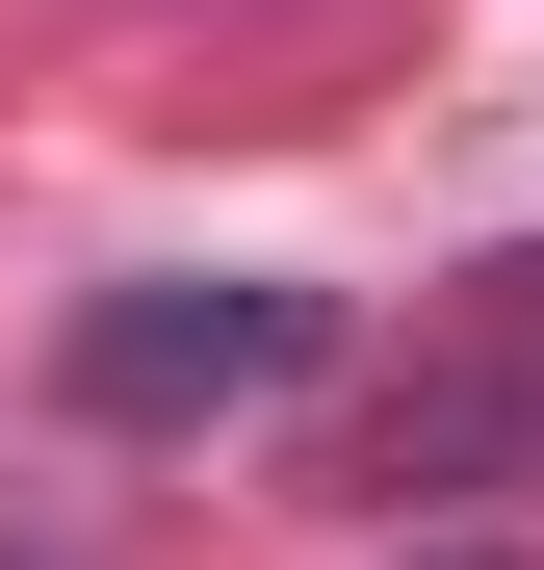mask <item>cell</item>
Masks as SVG:
<instances>
[{
  "instance_id": "obj_1",
  "label": "cell",
  "mask_w": 544,
  "mask_h": 570,
  "mask_svg": "<svg viewBox=\"0 0 544 570\" xmlns=\"http://www.w3.org/2000/svg\"><path fill=\"white\" fill-rule=\"evenodd\" d=\"M52 390L105 415V441L286 415V390H337V285H286V259H156V285H78V312H52Z\"/></svg>"
},
{
  "instance_id": "obj_2",
  "label": "cell",
  "mask_w": 544,
  "mask_h": 570,
  "mask_svg": "<svg viewBox=\"0 0 544 570\" xmlns=\"http://www.w3.org/2000/svg\"><path fill=\"white\" fill-rule=\"evenodd\" d=\"M363 493H544V259L441 285V337L363 390Z\"/></svg>"
},
{
  "instance_id": "obj_3",
  "label": "cell",
  "mask_w": 544,
  "mask_h": 570,
  "mask_svg": "<svg viewBox=\"0 0 544 570\" xmlns=\"http://www.w3.org/2000/svg\"><path fill=\"white\" fill-rule=\"evenodd\" d=\"M415 570H493V544H415Z\"/></svg>"
}]
</instances>
